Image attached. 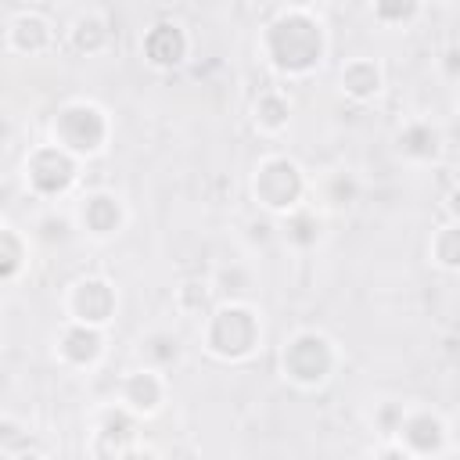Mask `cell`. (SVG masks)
Instances as JSON below:
<instances>
[{
	"label": "cell",
	"mask_w": 460,
	"mask_h": 460,
	"mask_svg": "<svg viewBox=\"0 0 460 460\" xmlns=\"http://www.w3.org/2000/svg\"><path fill=\"white\" fill-rule=\"evenodd\" d=\"M47 140L86 165L108 155L115 140V119L97 97H65L47 119Z\"/></svg>",
	"instance_id": "cell-4"
},
{
	"label": "cell",
	"mask_w": 460,
	"mask_h": 460,
	"mask_svg": "<svg viewBox=\"0 0 460 460\" xmlns=\"http://www.w3.org/2000/svg\"><path fill=\"white\" fill-rule=\"evenodd\" d=\"M428 266L453 277L460 270V219H442L428 237Z\"/></svg>",
	"instance_id": "cell-23"
},
{
	"label": "cell",
	"mask_w": 460,
	"mask_h": 460,
	"mask_svg": "<svg viewBox=\"0 0 460 460\" xmlns=\"http://www.w3.org/2000/svg\"><path fill=\"white\" fill-rule=\"evenodd\" d=\"M25 446H32L29 424H25V420H18V417L0 413V460H11V456H14V453H22Z\"/></svg>",
	"instance_id": "cell-29"
},
{
	"label": "cell",
	"mask_w": 460,
	"mask_h": 460,
	"mask_svg": "<svg viewBox=\"0 0 460 460\" xmlns=\"http://www.w3.org/2000/svg\"><path fill=\"white\" fill-rule=\"evenodd\" d=\"M216 305V295H212V284L208 277H183L176 288H172V309L187 320H205V313Z\"/></svg>",
	"instance_id": "cell-26"
},
{
	"label": "cell",
	"mask_w": 460,
	"mask_h": 460,
	"mask_svg": "<svg viewBox=\"0 0 460 460\" xmlns=\"http://www.w3.org/2000/svg\"><path fill=\"white\" fill-rule=\"evenodd\" d=\"M29 262H32V237L18 223L0 219V284L22 280Z\"/></svg>",
	"instance_id": "cell-22"
},
{
	"label": "cell",
	"mask_w": 460,
	"mask_h": 460,
	"mask_svg": "<svg viewBox=\"0 0 460 460\" xmlns=\"http://www.w3.org/2000/svg\"><path fill=\"white\" fill-rule=\"evenodd\" d=\"M137 50H140V61L151 72H176V68H183L190 61L194 36H190V29H187L183 18L162 14V18H155V22H147L140 29Z\"/></svg>",
	"instance_id": "cell-10"
},
{
	"label": "cell",
	"mask_w": 460,
	"mask_h": 460,
	"mask_svg": "<svg viewBox=\"0 0 460 460\" xmlns=\"http://www.w3.org/2000/svg\"><path fill=\"white\" fill-rule=\"evenodd\" d=\"M309 180L313 172L288 151H266L252 162L248 172V198L266 219H284L288 212L309 205Z\"/></svg>",
	"instance_id": "cell-5"
},
{
	"label": "cell",
	"mask_w": 460,
	"mask_h": 460,
	"mask_svg": "<svg viewBox=\"0 0 460 460\" xmlns=\"http://www.w3.org/2000/svg\"><path fill=\"white\" fill-rule=\"evenodd\" d=\"M140 442V420L115 399L101 402L86 424V460H122Z\"/></svg>",
	"instance_id": "cell-11"
},
{
	"label": "cell",
	"mask_w": 460,
	"mask_h": 460,
	"mask_svg": "<svg viewBox=\"0 0 460 460\" xmlns=\"http://www.w3.org/2000/svg\"><path fill=\"white\" fill-rule=\"evenodd\" d=\"M327 234V216L313 205H302L295 212H288L284 219H277V237L291 248V252H313L323 244Z\"/></svg>",
	"instance_id": "cell-21"
},
{
	"label": "cell",
	"mask_w": 460,
	"mask_h": 460,
	"mask_svg": "<svg viewBox=\"0 0 460 460\" xmlns=\"http://www.w3.org/2000/svg\"><path fill=\"white\" fill-rule=\"evenodd\" d=\"M392 151H395L399 162L417 165V169L438 165L442 155H446V129L431 115L402 119L395 126V133H392Z\"/></svg>",
	"instance_id": "cell-15"
},
{
	"label": "cell",
	"mask_w": 460,
	"mask_h": 460,
	"mask_svg": "<svg viewBox=\"0 0 460 460\" xmlns=\"http://www.w3.org/2000/svg\"><path fill=\"white\" fill-rule=\"evenodd\" d=\"M50 356L68 374H93L108 359V331L61 320L50 338Z\"/></svg>",
	"instance_id": "cell-12"
},
{
	"label": "cell",
	"mask_w": 460,
	"mask_h": 460,
	"mask_svg": "<svg viewBox=\"0 0 460 460\" xmlns=\"http://www.w3.org/2000/svg\"><path fill=\"white\" fill-rule=\"evenodd\" d=\"M72 223L75 234H83L93 244H111L129 226V201L115 187H86L72 201Z\"/></svg>",
	"instance_id": "cell-9"
},
{
	"label": "cell",
	"mask_w": 460,
	"mask_h": 460,
	"mask_svg": "<svg viewBox=\"0 0 460 460\" xmlns=\"http://www.w3.org/2000/svg\"><path fill=\"white\" fill-rule=\"evenodd\" d=\"M345 363L341 341L323 327H295L277 349V374L295 392H323Z\"/></svg>",
	"instance_id": "cell-3"
},
{
	"label": "cell",
	"mask_w": 460,
	"mask_h": 460,
	"mask_svg": "<svg viewBox=\"0 0 460 460\" xmlns=\"http://www.w3.org/2000/svg\"><path fill=\"white\" fill-rule=\"evenodd\" d=\"M255 50L270 75H277L280 83H305L327 65L331 25L309 4H280L259 25Z\"/></svg>",
	"instance_id": "cell-1"
},
{
	"label": "cell",
	"mask_w": 460,
	"mask_h": 460,
	"mask_svg": "<svg viewBox=\"0 0 460 460\" xmlns=\"http://www.w3.org/2000/svg\"><path fill=\"white\" fill-rule=\"evenodd\" d=\"M388 86L385 61L374 54H352L338 65V93L352 104H374Z\"/></svg>",
	"instance_id": "cell-17"
},
{
	"label": "cell",
	"mask_w": 460,
	"mask_h": 460,
	"mask_svg": "<svg viewBox=\"0 0 460 460\" xmlns=\"http://www.w3.org/2000/svg\"><path fill=\"white\" fill-rule=\"evenodd\" d=\"M11 460H54V456H50V453H47V449H40V446H36V442H32V446H25V449H22V453H14V456H11Z\"/></svg>",
	"instance_id": "cell-35"
},
{
	"label": "cell",
	"mask_w": 460,
	"mask_h": 460,
	"mask_svg": "<svg viewBox=\"0 0 460 460\" xmlns=\"http://www.w3.org/2000/svg\"><path fill=\"white\" fill-rule=\"evenodd\" d=\"M392 446L406 460H442L453 453V420L431 402H406Z\"/></svg>",
	"instance_id": "cell-7"
},
{
	"label": "cell",
	"mask_w": 460,
	"mask_h": 460,
	"mask_svg": "<svg viewBox=\"0 0 460 460\" xmlns=\"http://www.w3.org/2000/svg\"><path fill=\"white\" fill-rule=\"evenodd\" d=\"M359 176L349 165H331L309 180V205L323 216H341L359 201Z\"/></svg>",
	"instance_id": "cell-18"
},
{
	"label": "cell",
	"mask_w": 460,
	"mask_h": 460,
	"mask_svg": "<svg viewBox=\"0 0 460 460\" xmlns=\"http://www.w3.org/2000/svg\"><path fill=\"white\" fill-rule=\"evenodd\" d=\"M133 367H147V370H158V374H169L172 367H180L183 359V341L176 331L169 327H151L144 331L137 341H133Z\"/></svg>",
	"instance_id": "cell-20"
},
{
	"label": "cell",
	"mask_w": 460,
	"mask_h": 460,
	"mask_svg": "<svg viewBox=\"0 0 460 460\" xmlns=\"http://www.w3.org/2000/svg\"><path fill=\"white\" fill-rule=\"evenodd\" d=\"M122 460H165V456H162V453H158L151 442H144V438H140V442H137V446H133V449H129Z\"/></svg>",
	"instance_id": "cell-32"
},
{
	"label": "cell",
	"mask_w": 460,
	"mask_h": 460,
	"mask_svg": "<svg viewBox=\"0 0 460 460\" xmlns=\"http://www.w3.org/2000/svg\"><path fill=\"white\" fill-rule=\"evenodd\" d=\"M14 140V119H11V111L0 104V147H7Z\"/></svg>",
	"instance_id": "cell-33"
},
{
	"label": "cell",
	"mask_w": 460,
	"mask_h": 460,
	"mask_svg": "<svg viewBox=\"0 0 460 460\" xmlns=\"http://www.w3.org/2000/svg\"><path fill=\"white\" fill-rule=\"evenodd\" d=\"M291 119H295V101L284 86H266L252 97V108H248V122L259 137L266 140H277L291 129Z\"/></svg>",
	"instance_id": "cell-19"
},
{
	"label": "cell",
	"mask_w": 460,
	"mask_h": 460,
	"mask_svg": "<svg viewBox=\"0 0 460 460\" xmlns=\"http://www.w3.org/2000/svg\"><path fill=\"white\" fill-rule=\"evenodd\" d=\"M32 244H47V248H61L75 237V223H72V212H58V208H43L36 219H32V230H29Z\"/></svg>",
	"instance_id": "cell-27"
},
{
	"label": "cell",
	"mask_w": 460,
	"mask_h": 460,
	"mask_svg": "<svg viewBox=\"0 0 460 460\" xmlns=\"http://www.w3.org/2000/svg\"><path fill=\"white\" fill-rule=\"evenodd\" d=\"M438 68H442L446 83H456V75H460V47H456V40H449V43L442 47V54H438Z\"/></svg>",
	"instance_id": "cell-31"
},
{
	"label": "cell",
	"mask_w": 460,
	"mask_h": 460,
	"mask_svg": "<svg viewBox=\"0 0 460 460\" xmlns=\"http://www.w3.org/2000/svg\"><path fill=\"white\" fill-rule=\"evenodd\" d=\"M115 402L122 410H129L140 424L158 417L169 402V374L147 370V367H129L119 374L115 381Z\"/></svg>",
	"instance_id": "cell-13"
},
{
	"label": "cell",
	"mask_w": 460,
	"mask_h": 460,
	"mask_svg": "<svg viewBox=\"0 0 460 460\" xmlns=\"http://www.w3.org/2000/svg\"><path fill=\"white\" fill-rule=\"evenodd\" d=\"M370 460H406L392 442H377V449L370 453Z\"/></svg>",
	"instance_id": "cell-34"
},
{
	"label": "cell",
	"mask_w": 460,
	"mask_h": 460,
	"mask_svg": "<svg viewBox=\"0 0 460 460\" xmlns=\"http://www.w3.org/2000/svg\"><path fill=\"white\" fill-rule=\"evenodd\" d=\"M367 14L385 32H410L428 14V7L420 0H374L367 4Z\"/></svg>",
	"instance_id": "cell-24"
},
{
	"label": "cell",
	"mask_w": 460,
	"mask_h": 460,
	"mask_svg": "<svg viewBox=\"0 0 460 460\" xmlns=\"http://www.w3.org/2000/svg\"><path fill=\"white\" fill-rule=\"evenodd\" d=\"M208 284H212V295L216 298H252V291H255V270L244 259H230V262H219L212 270Z\"/></svg>",
	"instance_id": "cell-25"
},
{
	"label": "cell",
	"mask_w": 460,
	"mask_h": 460,
	"mask_svg": "<svg viewBox=\"0 0 460 460\" xmlns=\"http://www.w3.org/2000/svg\"><path fill=\"white\" fill-rule=\"evenodd\" d=\"M402 406H406L402 399H377V402L370 406L367 420H370V428H374L377 442H392L395 424H399V417H402Z\"/></svg>",
	"instance_id": "cell-28"
},
{
	"label": "cell",
	"mask_w": 460,
	"mask_h": 460,
	"mask_svg": "<svg viewBox=\"0 0 460 460\" xmlns=\"http://www.w3.org/2000/svg\"><path fill=\"white\" fill-rule=\"evenodd\" d=\"M201 352L223 367H244L266 349V316L252 298H216L198 323Z\"/></svg>",
	"instance_id": "cell-2"
},
{
	"label": "cell",
	"mask_w": 460,
	"mask_h": 460,
	"mask_svg": "<svg viewBox=\"0 0 460 460\" xmlns=\"http://www.w3.org/2000/svg\"><path fill=\"white\" fill-rule=\"evenodd\" d=\"M119 309H122L119 284L111 277H104V273H79L61 291V313L72 323H86V327L108 331L119 320Z\"/></svg>",
	"instance_id": "cell-8"
},
{
	"label": "cell",
	"mask_w": 460,
	"mask_h": 460,
	"mask_svg": "<svg viewBox=\"0 0 460 460\" xmlns=\"http://www.w3.org/2000/svg\"><path fill=\"white\" fill-rule=\"evenodd\" d=\"M115 43V22L104 7H79L65 25V47L79 58H101Z\"/></svg>",
	"instance_id": "cell-16"
},
{
	"label": "cell",
	"mask_w": 460,
	"mask_h": 460,
	"mask_svg": "<svg viewBox=\"0 0 460 460\" xmlns=\"http://www.w3.org/2000/svg\"><path fill=\"white\" fill-rule=\"evenodd\" d=\"M18 176H22V187H25L29 198L54 205V201H65L79 187L83 162L72 158L68 151H61L58 144H50V140H40L22 155Z\"/></svg>",
	"instance_id": "cell-6"
},
{
	"label": "cell",
	"mask_w": 460,
	"mask_h": 460,
	"mask_svg": "<svg viewBox=\"0 0 460 460\" xmlns=\"http://www.w3.org/2000/svg\"><path fill=\"white\" fill-rule=\"evenodd\" d=\"M273 237H277V223H273V219H266V216H252V219L244 223V241H248L252 252L266 248Z\"/></svg>",
	"instance_id": "cell-30"
},
{
	"label": "cell",
	"mask_w": 460,
	"mask_h": 460,
	"mask_svg": "<svg viewBox=\"0 0 460 460\" xmlns=\"http://www.w3.org/2000/svg\"><path fill=\"white\" fill-rule=\"evenodd\" d=\"M4 47L14 58H43L58 47V25L40 7H18L4 22Z\"/></svg>",
	"instance_id": "cell-14"
}]
</instances>
